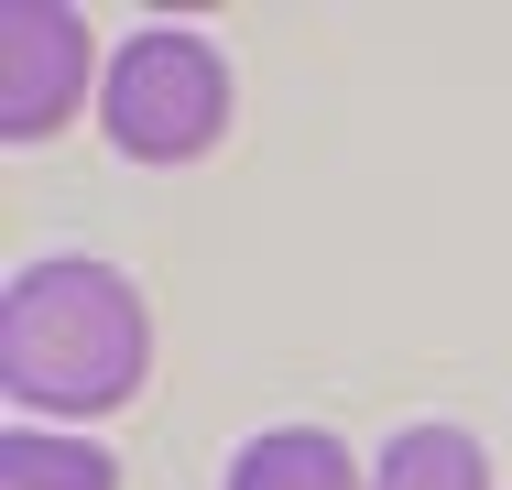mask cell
I'll return each mask as SVG.
<instances>
[{"instance_id": "cell-1", "label": "cell", "mask_w": 512, "mask_h": 490, "mask_svg": "<svg viewBox=\"0 0 512 490\" xmlns=\"http://www.w3.org/2000/svg\"><path fill=\"white\" fill-rule=\"evenodd\" d=\"M153 327L109 262H33L0 305V382L22 414H109L142 392Z\"/></svg>"}, {"instance_id": "cell-2", "label": "cell", "mask_w": 512, "mask_h": 490, "mask_svg": "<svg viewBox=\"0 0 512 490\" xmlns=\"http://www.w3.org/2000/svg\"><path fill=\"white\" fill-rule=\"evenodd\" d=\"M99 120L131 164H197L207 142L229 131V66H218V44L175 33V22L131 33L99 77Z\"/></svg>"}, {"instance_id": "cell-3", "label": "cell", "mask_w": 512, "mask_h": 490, "mask_svg": "<svg viewBox=\"0 0 512 490\" xmlns=\"http://www.w3.org/2000/svg\"><path fill=\"white\" fill-rule=\"evenodd\" d=\"M77 88H88V22L66 0H11V22H0V120H11V142L66 131Z\"/></svg>"}, {"instance_id": "cell-4", "label": "cell", "mask_w": 512, "mask_h": 490, "mask_svg": "<svg viewBox=\"0 0 512 490\" xmlns=\"http://www.w3.org/2000/svg\"><path fill=\"white\" fill-rule=\"evenodd\" d=\"M229 490H360V469H349L338 436H316V425H273V436H251V447L229 458Z\"/></svg>"}, {"instance_id": "cell-5", "label": "cell", "mask_w": 512, "mask_h": 490, "mask_svg": "<svg viewBox=\"0 0 512 490\" xmlns=\"http://www.w3.org/2000/svg\"><path fill=\"white\" fill-rule=\"evenodd\" d=\"M371 490H491V458H480V436H458V425H404V436L382 447Z\"/></svg>"}, {"instance_id": "cell-6", "label": "cell", "mask_w": 512, "mask_h": 490, "mask_svg": "<svg viewBox=\"0 0 512 490\" xmlns=\"http://www.w3.org/2000/svg\"><path fill=\"white\" fill-rule=\"evenodd\" d=\"M0 490H120V469H109L99 447H77V436H11L0 447Z\"/></svg>"}]
</instances>
